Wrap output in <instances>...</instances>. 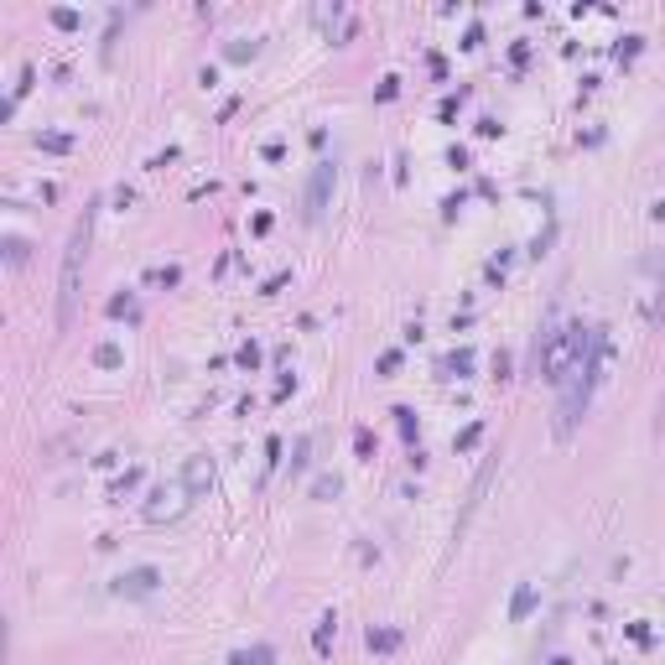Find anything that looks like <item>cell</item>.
Segmentation results:
<instances>
[{
	"label": "cell",
	"instance_id": "6da1fadb",
	"mask_svg": "<svg viewBox=\"0 0 665 665\" xmlns=\"http://www.w3.org/2000/svg\"><path fill=\"white\" fill-rule=\"evenodd\" d=\"M598 359H603V333L598 328H587L583 349L572 354L567 374L556 380V385H562V401H556V437H572V426L583 422L587 395H593V374H598Z\"/></svg>",
	"mask_w": 665,
	"mask_h": 665
},
{
	"label": "cell",
	"instance_id": "7a4b0ae2",
	"mask_svg": "<svg viewBox=\"0 0 665 665\" xmlns=\"http://www.w3.org/2000/svg\"><path fill=\"white\" fill-rule=\"evenodd\" d=\"M94 209H99V203H89V209H83V219L73 224V234H68V250H63V276H58V328H68V318H73V302H79V271H83V260H89Z\"/></svg>",
	"mask_w": 665,
	"mask_h": 665
},
{
	"label": "cell",
	"instance_id": "3957f363",
	"mask_svg": "<svg viewBox=\"0 0 665 665\" xmlns=\"http://www.w3.org/2000/svg\"><path fill=\"white\" fill-rule=\"evenodd\" d=\"M188 500H193L188 488H157L147 504V520H178L182 510H188Z\"/></svg>",
	"mask_w": 665,
	"mask_h": 665
},
{
	"label": "cell",
	"instance_id": "277c9868",
	"mask_svg": "<svg viewBox=\"0 0 665 665\" xmlns=\"http://www.w3.org/2000/svg\"><path fill=\"white\" fill-rule=\"evenodd\" d=\"M328 188H333V167H318L312 172V188H308V219H323V203H328Z\"/></svg>",
	"mask_w": 665,
	"mask_h": 665
},
{
	"label": "cell",
	"instance_id": "5b68a950",
	"mask_svg": "<svg viewBox=\"0 0 665 665\" xmlns=\"http://www.w3.org/2000/svg\"><path fill=\"white\" fill-rule=\"evenodd\" d=\"M120 593H130V598H147V593H157V572H151V567L130 572L125 583H120Z\"/></svg>",
	"mask_w": 665,
	"mask_h": 665
},
{
	"label": "cell",
	"instance_id": "8992f818",
	"mask_svg": "<svg viewBox=\"0 0 665 665\" xmlns=\"http://www.w3.org/2000/svg\"><path fill=\"white\" fill-rule=\"evenodd\" d=\"M203 484H213V463L209 457H193V463H188V494H198Z\"/></svg>",
	"mask_w": 665,
	"mask_h": 665
},
{
	"label": "cell",
	"instance_id": "52a82bcc",
	"mask_svg": "<svg viewBox=\"0 0 665 665\" xmlns=\"http://www.w3.org/2000/svg\"><path fill=\"white\" fill-rule=\"evenodd\" d=\"M234 665H271V649H244V655H234Z\"/></svg>",
	"mask_w": 665,
	"mask_h": 665
},
{
	"label": "cell",
	"instance_id": "ba28073f",
	"mask_svg": "<svg viewBox=\"0 0 665 665\" xmlns=\"http://www.w3.org/2000/svg\"><path fill=\"white\" fill-rule=\"evenodd\" d=\"M531 603H536V593H531V587H520V593H515V618L531 614Z\"/></svg>",
	"mask_w": 665,
	"mask_h": 665
}]
</instances>
